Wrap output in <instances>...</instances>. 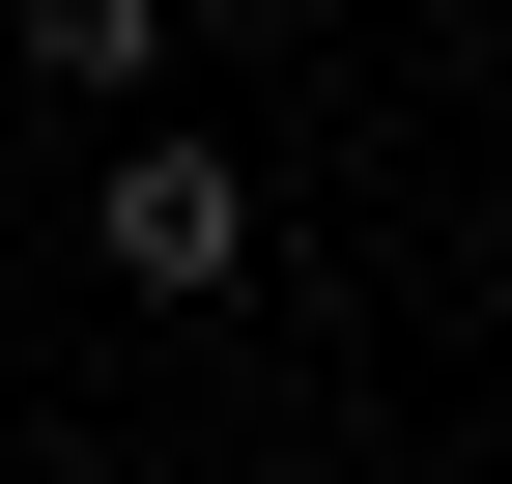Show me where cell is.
<instances>
[{"label":"cell","instance_id":"obj_2","mask_svg":"<svg viewBox=\"0 0 512 484\" xmlns=\"http://www.w3.org/2000/svg\"><path fill=\"white\" fill-rule=\"evenodd\" d=\"M0 57H29V86H143V57H171V0H0Z\"/></svg>","mask_w":512,"mask_h":484},{"label":"cell","instance_id":"obj_1","mask_svg":"<svg viewBox=\"0 0 512 484\" xmlns=\"http://www.w3.org/2000/svg\"><path fill=\"white\" fill-rule=\"evenodd\" d=\"M114 285H171V314H228V285H256V171L200 143V114H143V143H114Z\"/></svg>","mask_w":512,"mask_h":484}]
</instances>
